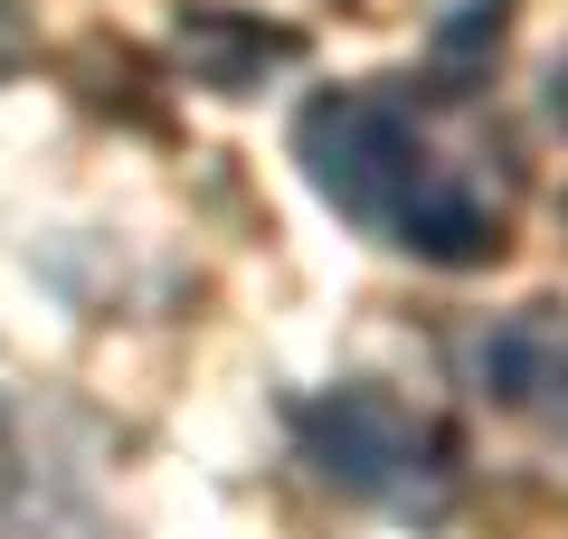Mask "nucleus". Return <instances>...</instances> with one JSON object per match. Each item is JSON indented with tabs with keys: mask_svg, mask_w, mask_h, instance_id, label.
Listing matches in <instances>:
<instances>
[{
	"mask_svg": "<svg viewBox=\"0 0 568 539\" xmlns=\"http://www.w3.org/2000/svg\"><path fill=\"white\" fill-rule=\"evenodd\" d=\"M294 152H304L313 190H323L342 218L379 227L388 246L426 265H484L503 256V209H484L446 161L407 133V114H388L379 95H313L294 123Z\"/></svg>",
	"mask_w": 568,
	"mask_h": 539,
	"instance_id": "nucleus-1",
	"label": "nucleus"
},
{
	"mask_svg": "<svg viewBox=\"0 0 568 539\" xmlns=\"http://www.w3.org/2000/svg\"><path fill=\"white\" fill-rule=\"evenodd\" d=\"M304 436H313V464H323L332 482H351V492H417V474H426V426L417 417H398L388 398H369V388H342V398H323L304 417Z\"/></svg>",
	"mask_w": 568,
	"mask_h": 539,
	"instance_id": "nucleus-2",
	"label": "nucleus"
}]
</instances>
